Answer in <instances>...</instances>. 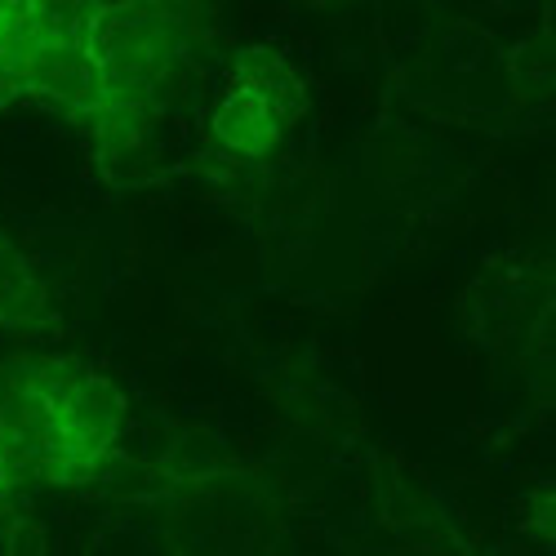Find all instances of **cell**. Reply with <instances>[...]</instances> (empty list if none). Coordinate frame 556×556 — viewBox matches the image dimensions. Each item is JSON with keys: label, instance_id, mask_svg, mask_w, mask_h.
I'll use <instances>...</instances> for the list:
<instances>
[{"label": "cell", "instance_id": "cell-1", "mask_svg": "<svg viewBox=\"0 0 556 556\" xmlns=\"http://www.w3.org/2000/svg\"><path fill=\"white\" fill-rule=\"evenodd\" d=\"M0 419H5L27 481L72 485L99 472L112 454L125 396L112 379L72 356H36L0 365Z\"/></svg>", "mask_w": 556, "mask_h": 556}, {"label": "cell", "instance_id": "cell-2", "mask_svg": "<svg viewBox=\"0 0 556 556\" xmlns=\"http://www.w3.org/2000/svg\"><path fill=\"white\" fill-rule=\"evenodd\" d=\"M303 112V76L294 63L271 50V45H250L231 59L223 94L210 112V138L245 161H263L276 152L294 116Z\"/></svg>", "mask_w": 556, "mask_h": 556}, {"label": "cell", "instance_id": "cell-3", "mask_svg": "<svg viewBox=\"0 0 556 556\" xmlns=\"http://www.w3.org/2000/svg\"><path fill=\"white\" fill-rule=\"evenodd\" d=\"M45 320H50V299L40 276L10 241H0V330H40Z\"/></svg>", "mask_w": 556, "mask_h": 556}, {"label": "cell", "instance_id": "cell-4", "mask_svg": "<svg viewBox=\"0 0 556 556\" xmlns=\"http://www.w3.org/2000/svg\"><path fill=\"white\" fill-rule=\"evenodd\" d=\"M23 481H27V472H23V458H18V450H14V437H10L5 419H0V498L14 494Z\"/></svg>", "mask_w": 556, "mask_h": 556}]
</instances>
